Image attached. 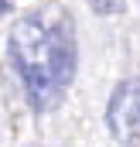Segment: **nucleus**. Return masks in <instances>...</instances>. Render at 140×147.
Listing matches in <instances>:
<instances>
[{"label":"nucleus","instance_id":"nucleus-4","mask_svg":"<svg viewBox=\"0 0 140 147\" xmlns=\"http://www.w3.org/2000/svg\"><path fill=\"white\" fill-rule=\"evenodd\" d=\"M10 10H14V0H0V17H7Z\"/></svg>","mask_w":140,"mask_h":147},{"label":"nucleus","instance_id":"nucleus-2","mask_svg":"<svg viewBox=\"0 0 140 147\" xmlns=\"http://www.w3.org/2000/svg\"><path fill=\"white\" fill-rule=\"evenodd\" d=\"M106 123L123 147H140V75L113 89L106 106Z\"/></svg>","mask_w":140,"mask_h":147},{"label":"nucleus","instance_id":"nucleus-3","mask_svg":"<svg viewBox=\"0 0 140 147\" xmlns=\"http://www.w3.org/2000/svg\"><path fill=\"white\" fill-rule=\"evenodd\" d=\"M89 7H92L96 14L109 17V14H120V10H127V0H89Z\"/></svg>","mask_w":140,"mask_h":147},{"label":"nucleus","instance_id":"nucleus-1","mask_svg":"<svg viewBox=\"0 0 140 147\" xmlns=\"http://www.w3.org/2000/svg\"><path fill=\"white\" fill-rule=\"evenodd\" d=\"M7 48L28 103L34 110H55L75 75L72 14L62 7H44L21 17L7 38Z\"/></svg>","mask_w":140,"mask_h":147}]
</instances>
